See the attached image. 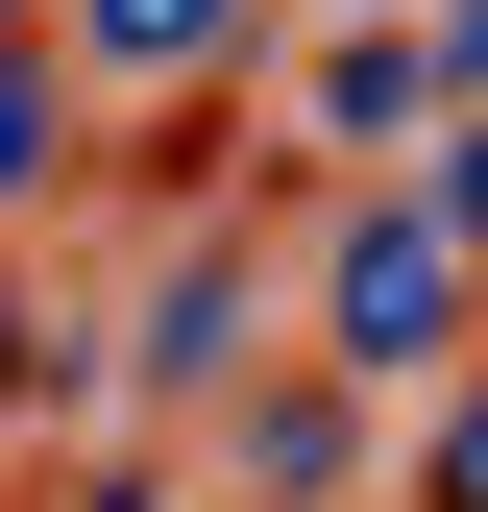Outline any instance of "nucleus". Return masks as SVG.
Listing matches in <instances>:
<instances>
[{"label":"nucleus","instance_id":"nucleus-1","mask_svg":"<svg viewBox=\"0 0 488 512\" xmlns=\"http://www.w3.org/2000/svg\"><path fill=\"white\" fill-rule=\"evenodd\" d=\"M440 342H464V220L440 196L342 220V366H440Z\"/></svg>","mask_w":488,"mask_h":512},{"label":"nucleus","instance_id":"nucleus-2","mask_svg":"<svg viewBox=\"0 0 488 512\" xmlns=\"http://www.w3.org/2000/svg\"><path fill=\"white\" fill-rule=\"evenodd\" d=\"M74 25H98V74H196V49L244 25V0H74Z\"/></svg>","mask_w":488,"mask_h":512},{"label":"nucleus","instance_id":"nucleus-3","mask_svg":"<svg viewBox=\"0 0 488 512\" xmlns=\"http://www.w3.org/2000/svg\"><path fill=\"white\" fill-rule=\"evenodd\" d=\"M415 98H440V49H342V74H318V122H342V147H391Z\"/></svg>","mask_w":488,"mask_h":512},{"label":"nucleus","instance_id":"nucleus-4","mask_svg":"<svg viewBox=\"0 0 488 512\" xmlns=\"http://www.w3.org/2000/svg\"><path fill=\"white\" fill-rule=\"evenodd\" d=\"M49 171V49H0V196Z\"/></svg>","mask_w":488,"mask_h":512},{"label":"nucleus","instance_id":"nucleus-5","mask_svg":"<svg viewBox=\"0 0 488 512\" xmlns=\"http://www.w3.org/2000/svg\"><path fill=\"white\" fill-rule=\"evenodd\" d=\"M0 25H25V0H0Z\"/></svg>","mask_w":488,"mask_h":512}]
</instances>
